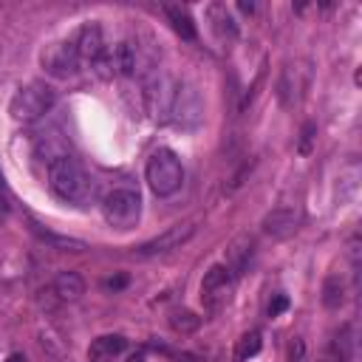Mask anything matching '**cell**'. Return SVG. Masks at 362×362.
I'll list each match as a JSON object with an SVG mask.
<instances>
[{"label": "cell", "instance_id": "7a4b0ae2", "mask_svg": "<svg viewBox=\"0 0 362 362\" xmlns=\"http://www.w3.org/2000/svg\"><path fill=\"white\" fill-rule=\"evenodd\" d=\"M144 178H147L150 189H153L158 198H167V195L178 192L181 184H184V167H181V158H178L173 150L158 147V150L147 158Z\"/></svg>", "mask_w": 362, "mask_h": 362}, {"label": "cell", "instance_id": "ac0fdd59", "mask_svg": "<svg viewBox=\"0 0 362 362\" xmlns=\"http://www.w3.org/2000/svg\"><path fill=\"white\" fill-rule=\"evenodd\" d=\"M164 14L170 17V25L175 28V34H181L184 40H195V23L184 6H164Z\"/></svg>", "mask_w": 362, "mask_h": 362}, {"label": "cell", "instance_id": "6da1fadb", "mask_svg": "<svg viewBox=\"0 0 362 362\" xmlns=\"http://www.w3.org/2000/svg\"><path fill=\"white\" fill-rule=\"evenodd\" d=\"M48 187L54 189V195H59L62 201H71V204H85L93 195L90 178L71 156H62L48 164Z\"/></svg>", "mask_w": 362, "mask_h": 362}, {"label": "cell", "instance_id": "277c9868", "mask_svg": "<svg viewBox=\"0 0 362 362\" xmlns=\"http://www.w3.org/2000/svg\"><path fill=\"white\" fill-rule=\"evenodd\" d=\"M102 215L113 229H133L141 215V198L130 187H116L102 198Z\"/></svg>", "mask_w": 362, "mask_h": 362}, {"label": "cell", "instance_id": "5bb4252c", "mask_svg": "<svg viewBox=\"0 0 362 362\" xmlns=\"http://www.w3.org/2000/svg\"><path fill=\"white\" fill-rule=\"evenodd\" d=\"M206 17H209V23H212V31H215L221 40H235V37H238V23H235L232 11H229L223 3L206 6Z\"/></svg>", "mask_w": 362, "mask_h": 362}, {"label": "cell", "instance_id": "3957f363", "mask_svg": "<svg viewBox=\"0 0 362 362\" xmlns=\"http://www.w3.org/2000/svg\"><path fill=\"white\" fill-rule=\"evenodd\" d=\"M57 102V93L54 88H48L45 82H31V85H23L11 102H8V113L14 122H23V124H31L37 119H42Z\"/></svg>", "mask_w": 362, "mask_h": 362}, {"label": "cell", "instance_id": "2e32d148", "mask_svg": "<svg viewBox=\"0 0 362 362\" xmlns=\"http://www.w3.org/2000/svg\"><path fill=\"white\" fill-rule=\"evenodd\" d=\"M54 294H57L59 300L74 303V300H79V297L85 294V280H82L76 272H59V274L54 277Z\"/></svg>", "mask_w": 362, "mask_h": 362}, {"label": "cell", "instance_id": "7c38bea8", "mask_svg": "<svg viewBox=\"0 0 362 362\" xmlns=\"http://www.w3.org/2000/svg\"><path fill=\"white\" fill-rule=\"evenodd\" d=\"M124 345H127V339H124L122 334H102V337H96V339L90 342L88 359H90V362H110L113 356H119V354L124 351Z\"/></svg>", "mask_w": 362, "mask_h": 362}, {"label": "cell", "instance_id": "484cf974", "mask_svg": "<svg viewBox=\"0 0 362 362\" xmlns=\"http://www.w3.org/2000/svg\"><path fill=\"white\" fill-rule=\"evenodd\" d=\"M122 286H127V277L124 274H119V277H110V280H105V288H122Z\"/></svg>", "mask_w": 362, "mask_h": 362}, {"label": "cell", "instance_id": "cb8c5ba5", "mask_svg": "<svg viewBox=\"0 0 362 362\" xmlns=\"http://www.w3.org/2000/svg\"><path fill=\"white\" fill-rule=\"evenodd\" d=\"M288 308V297L286 294H274L272 300H269V305H266V314L269 317H277V314H283Z\"/></svg>", "mask_w": 362, "mask_h": 362}, {"label": "cell", "instance_id": "d4e9b609", "mask_svg": "<svg viewBox=\"0 0 362 362\" xmlns=\"http://www.w3.org/2000/svg\"><path fill=\"white\" fill-rule=\"evenodd\" d=\"M305 359V342L300 337H294L288 342V362H303Z\"/></svg>", "mask_w": 362, "mask_h": 362}, {"label": "cell", "instance_id": "ffe728a7", "mask_svg": "<svg viewBox=\"0 0 362 362\" xmlns=\"http://www.w3.org/2000/svg\"><path fill=\"white\" fill-rule=\"evenodd\" d=\"M260 348H263V337H260V331H249V334H243V337L238 339L235 359H238V362H246V359L257 356V354H260Z\"/></svg>", "mask_w": 362, "mask_h": 362}, {"label": "cell", "instance_id": "f1b7e54d", "mask_svg": "<svg viewBox=\"0 0 362 362\" xmlns=\"http://www.w3.org/2000/svg\"><path fill=\"white\" fill-rule=\"evenodd\" d=\"M240 11H249V14H252V11H255V6H252V3H240Z\"/></svg>", "mask_w": 362, "mask_h": 362}, {"label": "cell", "instance_id": "e0dca14e", "mask_svg": "<svg viewBox=\"0 0 362 362\" xmlns=\"http://www.w3.org/2000/svg\"><path fill=\"white\" fill-rule=\"evenodd\" d=\"M351 359H354V334L351 325H342L328 345V362H351Z\"/></svg>", "mask_w": 362, "mask_h": 362}, {"label": "cell", "instance_id": "f546056e", "mask_svg": "<svg viewBox=\"0 0 362 362\" xmlns=\"http://www.w3.org/2000/svg\"><path fill=\"white\" fill-rule=\"evenodd\" d=\"M181 362H198V359H195V356H184Z\"/></svg>", "mask_w": 362, "mask_h": 362}, {"label": "cell", "instance_id": "7402d4cb", "mask_svg": "<svg viewBox=\"0 0 362 362\" xmlns=\"http://www.w3.org/2000/svg\"><path fill=\"white\" fill-rule=\"evenodd\" d=\"M198 325H201V317L189 308H181V311L170 314V328L175 334H192V331H198Z\"/></svg>", "mask_w": 362, "mask_h": 362}, {"label": "cell", "instance_id": "30bf717a", "mask_svg": "<svg viewBox=\"0 0 362 362\" xmlns=\"http://www.w3.org/2000/svg\"><path fill=\"white\" fill-rule=\"evenodd\" d=\"M263 232L269 235V238H274V240H286V238H291L294 232H297V226H300V215L291 209V206H277V209H272L266 218H263Z\"/></svg>", "mask_w": 362, "mask_h": 362}, {"label": "cell", "instance_id": "d6986e66", "mask_svg": "<svg viewBox=\"0 0 362 362\" xmlns=\"http://www.w3.org/2000/svg\"><path fill=\"white\" fill-rule=\"evenodd\" d=\"M31 229H34V235H37L40 240H45V243H51V246H57V249H71V252H82V249H85V243H82V240L54 235V232L42 229V226H40V223H34V221H31Z\"/></svg>", "mask_w": 362, "mask_h": 362}, {"label": "cell", "instance_id": "ba28073f", "mask_svg": "<svg viewBox=\"0 0 362 362\" xmlns=\"http://www.w3.org/2000/svg\"><path fill=\"white\" fill-rule=\"evenodd\" d=\"M195 229H198V226H195L192 221L175 223V226L164 229L161 235L150 238L147 243H141V246H139V255H141V257H150V255H164V252H170V249H181V246L195 235Z\"/></svg>", "mask_w": 362, "mask_h": 362}, {"label": "cell", "instance_id": "4316f807", "mask_svg": "<svg viewBox=\"0 0 362 362\" xmlns=\"http://www.w3.org/2000/svg\"><path fill=\"white\" fill-rule=\"evenodd\" d=\"M144 356H147V354H144V351L139 348V351H133V354L127 356V362H144Z\"/></svg>", "mask_w": 362, "mask_h": 362}, {"label": "cell", "instance_id": "5b68a950", "mask_svg": "<svg viewBox=\"0 0 362 362\" xmlns=\"http://www.w3.org/2000/svg\"><path fill=\"white\" fill-rule=\"evenodd\" d=\"M232 272L223 266V263H215L209 266V272L204 274L201 280V303L209 308V311H218L226 300H229V291H232Z\"/></svg>", "mask_w": 362, "mask_h": 362}, {"label": "cell", "instance_id": "9a60e30c", "mask_svg": "<svg viewBox=\"0 0 362 362\" xmlns=\"http://www.w3.org/2000/svg\"><path fill=\"white\" fill-rule=\"evenodd\" d=\"M113 68H116L119 76H133L136 74V68H139V48L130 40H122L113 48Z\"/></svg>", "mask_w": 362, "mask_h": 362}, {"label": "cell", "instance_id": "8fae6325", "mask_svg": "<svg viewBox=\"0 0 362 362\" xmlns=\"http://www.w3.org/2000/svg\"><path fill=\"white\" fill-rule=\"evenodd\" d=\"M76 54H79V59H85V62H93L107 45H105V37H102V28H99V23H85L82 28H79V34H76Z\"/></svg>", "mask_w": 362, "mask_h": 362}, {"label": "cell", "instance_id": "9c48e42d", "mask_svg": "<svg viewBox=\"0 0 362 362\" xmlns=\"http://www.w3.org/2000/svg\"><path fill=\"white\" fill-rule=\"evenodd\" d=\"M308 88V65L305 62H288L280 74V82H277V96L280 102L288 107V105H297L300 96L305 93Z\"/></svg>", "mask_w": 362, "mask_h": 362}, {"label": "cell", "instance_id": "603a6c76", "mask_svg": "<svg viewBox=\"0 0 362 362\" xmlns=\"http://www.w3.org/2000/svg\"><path fill=\"white\" fill-rule=\"evenodd\" d=\"M314 139H317V124H314V122H305V124H303V130H300V144H297V150H300L303 156H308V153H311Z\"/></svg>", "mask_w": 362, "mask_h": 362}, {"label": "cell", "instance_id": "4fadbf2b", "mask_svg": "<svg viewBox=\"0 0 362 362\" xmlns=\"http://www.w3.org/2000/svg\"><path fill=\"white\" fill-rule=\"evenodd\" d=\"M252 252H255V240H252L249 235H240V238L229 246V252H226V263H223V266L232 272V277H238V274H243V272L249 269Z\"/></svg>", "mask_w": 362, "mask_h": 362}, {"label": "cell", "instance_id": "44dd1931", "mask_svg": "<svg viewBox=\"0 0 362 362\" xmlns=\"http://www.w3.org/2000/svg\"><path fill=\"white\" fill-rule=\"evenodd\" d=\"M345 300V286L339 280V274H331L325 283H322V305L325 308H339Z\"/></svg>", "mask_w": 362, "mask_h": 362}, {"label": "cell", "instance_id": "8992f818", "mask_svg": "<svg viewBox=\"0 0 362 362\" xmlns=\"http://www.w3.org/2000/svg\"><path fill=\"white\" fill-rule=\"evenodd\" d=\"M201 113H204V105H201V96L192 85H175V96H173V107H170V119L178 124V127H195L201 122Z\"/></svg>", "mask_w": 362, "mask_h": 362}, {"label": "cell", "instance_id": "52a82bcc", "mask_svg": "<svg viewBox=\"0 0 362 362\" xmlns=\"http://www.w3.org/2000/svg\"><path fill=\"white\" fill-rule=\"evenodd\" d=\"M76 65H79V54H76L74 42H54L42 51V68H45V74H51L57 79L74 76Z\"/></svg>", "mask_w": 362, "mask_h": 362}, {"label": "cell", "instance_id": "83f0119b", "mask_svg": "<svg viewBox=\"0 0 362 362\" xmlns=\"http://www.w3.org/2000/svg\"><path fill=\"white\" fill-rule=\"evenodd\" d=\"M6 362H25V356H23V354H8Z\"/></svg>", "mask_w": 362, "mask_h": 362}]
</instances>
